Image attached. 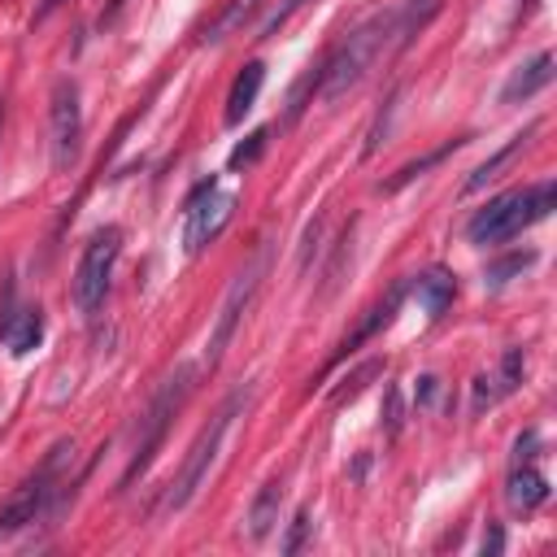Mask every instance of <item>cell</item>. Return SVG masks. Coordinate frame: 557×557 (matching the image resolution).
Returning <instances> with one entry per match:
<instances>
[{
    "instance_id": "cell-1",
    "label": "cell",
    "mask_w": 557,
    "mask_h": 557,
    "mask_svg": "<svg viewBox=\"0 0 557 557\" xmlns=\"http://www.w3.org/2000/svg\"><path fill=\"white\" fill-rule=\"evenodd\" d=\"M553 200H557V187L553 178H540V183H527V187H513L496 200H487L470 222H466V235L470 244H505L513 235H522L527 226L544 222L553 213Z\"/></svg>"
},
{
    "instance_id": "cell-2",
    "label": "cell",
    "mask_w": 557,
    "mask_h": 557,
    "mask_svg": "<svg viewBox=\"0 0 557 557\" xmlns=\"http://www.w3.org/2000/svg\"><path fill=\"white\" fill-rule=\"evenodd\" d=\"M70 466H74V444H70V440L52 444L48 457L39 461V470L26 474V479L13 487V496L0 505V535H17L22 527L39 522V518L48 513V505L61 496Z\"/></svg>"
},
{
    "instance_id": "cell-3",
    "label": "cell",
    "mask_w": 557,
    "mask_h": 557,
    "mask_svg": "<svg viewBox=\"0 0 557 557\" xmlns=\"http://www.w3.org/2000/svg\"><path fill=\"white\" fill-rule=\"evenodd\" d=\"M191 379H196V370H191V366H178V370L157 387V396L148 400V409L139 413L135 448H131V461H126V470H122V487H131V483L152 466V457H157V448H161V440H165L174 413L183 409V400H187V392H191Z\"/></svg>"
},
{
    "instance_id": "cell-4",
    "label": "cell",
    "mask_w": 557,
    "mask_h": 557,
    "mask_svg": "<svg viewBox=\"0 0 557 557\" xmlns=\"http://www.w3.org/2000/svg\"><path fill=\"white\" fill-rule=\"evenodd\" d=\"M244 400H248V392H231V396L213 409V418L200 426V435L191 440V448H187V457H183V466H178L174 487L165 492V509H183V505L200 492V483L209 479V470H213V461H218V453H222V440H226L235 413L244 409Z\"/></svg>"
},
{
    "instance_id": "cell-5",
    "label": "cell",
    "mask_w": 557,
    "mask_h": 557,
    "mask_svg": "<svg viewBox=\"0 0 557 557\" xmlns=\"http://www.w3.org/2000/svg\"><path fill=\"white\" fill-rule=\"evenodd\" d=\"M387 35H392V17H374V22L357 26L352 35H344L339 48H331V52L322 57V87H318L322 100H335V96H344L352 83H361V74L370 70V61L383 52Z\"/></svg>"
},
{
    "instance_id": "cell-6",
    "label": "cell",
    "mask_w": 557,
    "mask_h": 557,
    "mask_svg": "<svg viewBox=\"0 0 557 557\" xmlns=\"http://www.w3.org/2000/svg\"><path fill=\"white\" fill-rule=\"evenodd\" d=\"M117 252H122V226H100L87 244H83V257L74 265V283H70V296L78 305V313H96L109 296V278H113V265H117Z\"/></svg>"
},
{
    "instance_id": "cell-7",
    "label": "cell",
    "mask_w": 557,
    "mask_h": 557,
    "mask_svg": "<svg viewBox=\"0 0 557 557\" xmlns=\"http://www.w3.org/2000/svg\"><path fill=\"white\" fill-rule=\"evenodd\" d=\"M265 265H270V244H261V248L252 252V261L235 274V283L226 287L222 309H218V322H213L209 344H205V366H209V370H213V366L222 361V352L231 348V339H235V331H239V318L248 313V305H252V296H257V287H261Z\"/></svg>"
},
{
    "instance_id": "cell-8",
    "label": "cell",
    "mask_w": 557,
    "mask_h": 557,
    "mask_svg": "<svg viewBox=\"0 0 557 557\" xmlns=\"http://www.w3.org/2000/svg\"><path fill=\"white\" fill-rule=\"evenodd\" d=\"M231 213H235V196H222V191H218V178L200 183V187L187 196V205H183V218H187V231H183L187 257H196L205 244H213V239L222 235V226L231 222Z\"/></svg>"
},
{
    "instance_id": "cell-9",
    "label": "cell",
    "mask_w": 557,
    "mask_h": 557,
    "mask_svg": "<svg viewBox=\"0 0 557 557\" xmlns=\"http://www.w3.org/2000/svg\"><path fill=\"white\" fill-rule=\"evenodd\" d=\"M48 126H52V165L70 170L78 161V148H83V104H78V83L74 78H61L52 87Z\"/></svg>"
},
{
    "instance_id": "cell-10",
    "label": "cell",
    "mask_w": 557,
    "mask_h": 557,
    "mask_svg": "<svg viewBox=\"0 0 557 557\" xmlns=\"http://www.w3.org/2000/svg\"><path fill=\"white\" fill-rule=\"evenodd\" d=\"M405 296H409V278L392 283V287H387V296H383V300H374V305L366 309V318L352 326V335H344V344H339V352L331 357V366H335V361H344V357H352L366 339H374V335L396 318V309H400V300H405Z\"/></svg>"
},
{
    "instance_id": "cell-11",
    "label": "cell",
    "mask_w": 557,
    "mask_h": 557,
    "mask_svg": "<svg viewBox=\"0 0 557 557\" xmlns=\"http://www.w3.org/2000/svg\"><path fill=\"white\" fill-rule=\"evenodd\" d=\"M522 366H527V352H522V348H505L496 374H479V379H474V409H483V405L509 396V392L522 383Z\"/></svg>"
},
{
    "instance_id": "cell-12",
    "label": "cell",
    "mask_w": 557,
    "mask_h": 557,
    "mask_svg": "<svg viewBox=\"0 0 557 557\" xmlns=\"http://www.w3.org/2000/svg\"><path fill=\"white\" fill-rule=\"evenodd\" d=\"M553 65H557V61H553V52H548V48H544V52H535L527 65H518V70L509 74V83L500 87V100H505V104L531 100L535 91H544V87L553 83Z\"/></svg>"
},
{
    "instance_id": "cell-13",
    "label": "cell",
    "mask_w": 557,
    "mask_h": 557,
    "mask_svg": "<svg viewBox=\"0 0 557 557\" xmlns=\"http://www.w3.org/2000/svg\"><path fill=\"white\" fill-rule=\"evenodd\" d=\"M261 87H265V65H261V61H248V65L235 74L231 91H226V113H222V122H226V126H239V122L252 113Z\"/></svg>"
},
{
    "instance_id": "cell-14",
    "label": "cell",
    "mask_w": 557,
    "mask_h": 557,
    "mask_svg": "<svg viewBox=\"0 0 557 557\" xmlns=\"http://www.w3.org/2000/svg\"><path fill=\"white\" fill-rule=\"evenodd\" d=\"M409 292H413V300H418L431 318H440V313L453 305V296H457V274H448L444 265H431V270H422V274L409 278Z\"/></svg>"
},
{
    "instance_id": "cell-15",
    "label": "cell",
    "mask_w": 557,
    "mask_h": 557,
    "mask_svg": "<svg viewBox=\"0 0 557 557\" xmlns=\"http://www.w3.org/2000/svg\"><path fill=\"white\" fill-rule=\"evenodd\" d=\"M509 505L513 509H535L540 500H548V479L535 470V457H518L509 466Z\"/></svg>"
},
{
    "instance_id": "cell-16",
    "label": "cell",
    "mask_w": 557,
    "mask_h": 557,
    "mask_svg": "<svg viewBox=\"0 0 557 557\" xmlns=\"http://www.w3.org/2000/svg\"><path fill=\"white\" fill-rule=\"evenodd\" d=\"M278 505H283V483L278 479H270V483H261V492L252 496V505H248V540H265L270 531H274V522H278Z\"/></svg>"
},
{
    "instance_id": "cell-17",
    "label": "cell",
    "mask_w": 557,
    "mask_h": 557,
    "mask_svg": "<svg viewBox=\"0 0 557 557\" xmlns=\"http://www.w3.org/2000/svg\"><path fill=\"white\" fill-rule=\"evenodd\" d=\"M0 335H4V344H9V352H30L39 339H44V313H39V305L35 309H17V313H9L4 322H0Z\"/></svg>"
},
{
    "instance_id": "cell-18",
    "label": "cell",
    "mask_w": 557,
    "mask_h": 557,
    "mask_svg": "<svg viewBox=\"0 0 557 557\" xmlns=\"http://www.w3.org/2000/svg\"><path fill=\"white\" fill-rule=\"evenodd\" d=\"M531 135H535V122H531L527 131H518V135H513L505 148H496V152H492V157H487V161H483V165H479V170L466 178V191H479V187H487V183L496 178V170H500V165H509V161H513V157L527 148V139H531Z\"/></svg>"
},
{
    "instance_id": "cell-19",
    "label": "cell",
    "mask_w": 557,
    "mask_h": 557,
    "mask_svg": "<svg viewBox=\"0 0 557 557\" xmlns=\"http://www.w3.org/2000/svg\"><path fill=\"white\" fill-rule=\"evenodd\" d=\"M257 4H261V0H226V9L200 30V44H218V39H226L231 30H239V26L257 13Z\"/></svg>"
},
{
    "instance_id": "cell-20",
    "label": "cell",
    "mask_w": 557,
    "mask_h": 557,
    "mask_svg": "<svg viewBox=\"0 0 557 557\" xmlns=\"http://www.w3.org/2000/svg\"><path fill=\"white\" fill-rule=\"evenodd\" d=\"M461 144H466V139H444V144H440V148H431V152H422V157H418V161H409V165H400V170H396V174H392V178H387V183H383V191H400V187H405V183H413V178H418V174H426V170H431V165H440V161H444V157H453V152H457V148H461Z\"/></svg>"
},
{
    "instance_id": "cell-21",
    "label": "cell",
    "mask_w": 557,
    "mask_h": 557,
    "mask_svg": "<svg viewBox=\"0 0 557 557\" xmlns=\"http://www.w3.org/2000/svg\"><path fill=\"white\" fill-rule=\"evenodd\" d=\"M435 13H440V0H409V4H405V17H400V30H396V35H400V48H405Z\"/></svg>"
},
{
    "instance_id": "cell-22",
    "label": "cell",
    "mask_w": 557,
    "mask_h": 557,
    "mask_svg": "<svg viewBox=\"0 0 557 557\" xmlns=\"http://www.w3.org/2000/svg\"><path fill=\"white\" fill-rule=\"evenodd\" d=\"M309 527H313V513H309V509H296V518H292V527H287V535H283V553H287V557H296V553L305 548Z\"/></svg>"
},
{
    "instance_id": "cell-23",
    "label": "cell",
    "mask_w": 557,
    "mask_h": 557,
    "mask_svg": "<svg viewBox=\"0 0 557 557\" xmlns=\"http://www.w3.org/2000/svg\"><path fill=\"white\" fill-rule=\"evenodd\" d=\"M265 139H270V131L261 126V131H252L248 135V144H239L235 152H231V165H248V161H257L261 157V148H265Z\"/></svg>"
},
{
    "instance_id": "cell-24",
    "label": "cell",
    "mask_w": 557,
    "mask_h": 557,
    "mask_svg": "<svg viewBox=\"0 0 557 557\" xmlns=\"http://www.w3.org/2000/svg\"><path fill=\"white\" fill-rule=\"evenodd\" d=\"M531 261H535L531 252H513V257H505L500 265H492V270H487V283H492V287H500L509 274H518V270H522V265H531Z\"/></svg>"
},
{
    "instance_id": "cell-25",
    "label": "cell",
    "mask_w": 557,
    "mask_h": 557,
    "mask_svg": "<svg viewBox=\"0 0 557 557\" xmlns=\"http://www.w3.org/2000/svg\"><path fill=\"white\" fill-rule=\"evenodd\" d=\"M400 387H387V405H383V422H387V435H396L400 431Z\"/></svg>"
},
{
    "instance_id": "cell-26",
    "label": "cell",
    "mask_w": 557,
    "mask_h": 557,
    "mask_svg": "<svg viewBox=\"0 0 557 557\" xmlns=\"http://www.w3.org/2000/svg\"><path fill=\"white\" fill-rule=\"evenodd\" d=\"M300 4H309V0H287V4H283V9H278V13H274V17L265 22V26H261V35H274V30L283 26V22H292V13H296Z\"/></svg>"
},
{
    "instance_id": "cell-27",
    "label": "cell",
    "mask_w": 557,
    "mask_h": 557,
    "mask_svg": "<svg viewBox=\"0 0 557 557\" xmlns=\"http://www.w3.org/2000/svg\"><path fill=\"white\" fill-rule=\"evenodd\" d=\"M500 548H505L500 527H487V535H483V553H500Z\"/></svg>"
},
{
    "instance_id": "cell-28",
    "label": "cell",
    "mask_w": 557,
    "mask_h": 557,
    "mask_svg": "<svg viewBox=\"0 0 557 557\" xmlns=\"http://www.w3.org/2000/svg\"><path fill=\"white\" fill-rule=\"evenodd\" d=\"M61 4H65V0H44V4H39V13H35V22H44V17H48L52 9H61Z\"/></svg>"
},
{
    "instance_id": "cell-29",
    "label": "cell",
    "mask_w": 557,
    "mask_h": 557,
    "mask_svg": "<svg viewBox=\"0 0 557 557\" xmlns=\"http://www.w3.org/2000/svg\"><path fill=\"white\" fill-rule=\"evenodd\" d=\"M531 9H535V0H518V17H527Z\"/></svg>"
}]
</instances>
